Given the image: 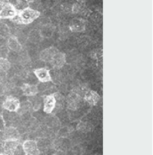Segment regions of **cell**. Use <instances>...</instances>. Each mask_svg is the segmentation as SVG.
<instances>
[{
  "label": "cell",
  "instance_id": "cell-1",
  "mask_svg": "<svg viewBox=\"0 0 153 155\" xmlns=\"http://www.w3.org/2000/svg\"><path fill=\"white\" fill-rule=\"evenodd\" d=\"M41 60L50 63L55 68H61L66 62L65 53L61 52L57 48L51 47L43 51L40 54Z\"/></svg>",
  "mask_w": 153,
  "mask_h": 155
},
{
  "label": "cell",
  "instance_id": "cell-2",
  "mask_svg": "<svg viewBox=\"0 0 153 155\" xmlns=\"http://www.w3.org/2000/svg\"><path fill=\"white\" fill-rule=\"evenodd\" d=\"M40 14L38 11L29 7H26L23 9L18 10L17 15L14 19V21L18 24L29 25L38 18Z\"/></svg>",
  "mask_w": 153,
  "mask_h": 155
},
{
  "label": "cell",
  "instance_id": "cell-3",
  "mask_svg": "<svg viewBox=\"0 0 153 155\" xmlns=\"http://www.w3.org/2000/svg\"><path fill=\"white\" fill-rule=\"evenodd\" d=\"M18 10L12 3L5 2L0 12V19H14L17 15Z\"/></svg>",
  "mask_w": 153,
  "mask_h": 155
},
{
  "label": "cell",
  "instance_id": "cell-4",
  "mask_svg": "<svg viewBox=\"0 0 153 155\" xmlns=\"http://www.w3.org/2000/svg\"><path fill=\"white\" fill-rule=\"evenodd\" d=\"M2 108L10 112H16L20 109L21 104L18 98L12 96H8L3 101Z\"/></svg>",
  "mask_w": 153,
  "mask_h": 155
},
{
  "label": "cell",
  "instance_id": "cell-5",
  "mask_svg": "<svg viewBox=\"0 0 153 155\" xmlns=\"http://www.w3.org/2000/svg\"><path fill=\"white\" fill-rule=\"evenodd\" d=\"M22 148L26 155H38L40 153L37 142L33 140H29L24 142Z\"/></svg>",
  "mask_w": 153,
  "mask_h": 155
},
{
  "label": "cell",
  "instance_id": "cell-6",
  "mask_svg": "<svg viewBox=\"0 0 153 155\" xmlns=\"http://www.w3.org/2000/svg\"><path fill=\"white\" fill-rule=\"evenodd\" d=\"M33 73L40 82L46 83L52 81L50 70L46 68L36 69L33 71Z\"/></svg>",
  "mask_w": 153,
  "mask_h": 155
},
{
  "label": "cell",
  "instance_id": "cell-7",
  "mask_svg": "<svg viewBox=\"0 0 153 155\" xmlns=\"http://www.w3.org/2000/svg\"><path fill=\"white\" fill-rule=\"evenodd\" d=\"M56 102L54 94L47 96L43 101V111L48 114L51 113L55 108Z\"/></svg>",
  "mask_w": 153,
  "mask_h": 155
},
{
  "label": "cell",
  "instance_id": "cell-8",
  "mask_svg": "<svg viewBox=\"0 0 153 155\" xmlns=\"http://www.w3.org/2000/svg\"><path fill=\"white\" fill-rule=\"evenodd\" d=\"M23 94L28 97H33L38 93V88L35 85L24 84L21 87Z\"/></svg>",
  "mask_w": 153,
  "mask_h": 155
},
{
  "label": "cell",
  "instance_id": "cell-9",
  "mask_svg": "<svg viewBox=\"0 0 153 155\" xmlns=\"http://www.w3.org/2000/svg\"><path fill=\"white\" fill-rule=\"evenodd\" d=\"M5 139V141L8 140H18V132L14 128L9 127L4 132Z\"/></svg>",
  "mask_w": 153,
  "mask_h": 155
},
{
  "label": "cell",
  "instance_id": "cell-10",
  "mask_svg": "<svg viewBox=\"0 0 153 155\" xmlns=\"http://www.w3.org/2000/svg\"><path fill=\"white\" fill-rule=\"evenodd\" d=\"M18 140H8L5 141V152L7 153H10L15 151L18 146Z\"/></svg>",
  "mask_w": 153,
  "mask_h": 155
},
{
  "label": "cell",
  "instance_id": "cell-11",
  "mask_svg": "<svg viewBox=\"0 0 153 155\" xmlns=\"http://www.w3.org/2000/svg\"><path fill=\"white\" fill-rule=\"evenodd\" d=\"M8 45L9 48L14 51H17L21 49V45L19 42L14 36H11L8 39Z\"/></svg>",
  "mask_w": 153,
  "mask_h": 155
},
{
  "label": "cell",
  "instance_id": "cell-12",
  "mask_svg": "<svg viewBox=\"0 0 153 155\" xmlns=\"http://www.w3.org/2000/svg\"><path fill=\"white\" fill-rule=\"evenodd\" d=\"M11 67L10 62L7 59L0 58V71L6 72L9 71Z\"/></svg>",
  "mask_w": 153,
  "mask_h": 155
},
{
  "label": "cell",
  "instance_id": "cell-13",
  "mask_svg": "<svg viewBox=\"0 0 153 155\" xmlns=\"http://www.w3.org/2000/svg\"><path fill=\"white\" fill-rule=\"evenodd\" d=\"M5 2L2 1H0V12H1V11L2 10V7H3L4 5H5Z\"/></svg>",
  "mask_w": 153,
  "mask_h": 155
},
{
  "label": "cell",
  "instance_id": "cell-14",
  "mask_svg": "<svg viewBox=\"0 0 153 155\" xmlns=\"http://www.w3.org/2000/svg\"><path fill=\"white\" fill-rule=\"evenodd\" d=\"M0 117H1V115H0ZM0 120H1V118H0ZM0 122H1V121H0Z\"/></svg>",
  "mask_w": 153,
  "mask_h": 155
}]
</instances>
